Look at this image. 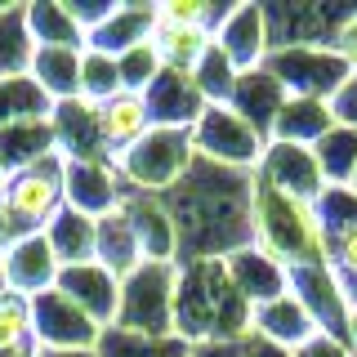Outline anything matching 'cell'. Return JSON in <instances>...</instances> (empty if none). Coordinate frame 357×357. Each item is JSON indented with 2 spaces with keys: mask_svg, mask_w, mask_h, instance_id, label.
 I'll return each mask as SVG.
<instances>
[{
  "mask_svg": "<svg viewBox=\"0 0 357 357\" xmlns=\"http://www.w3.org/2000/svg\"><path fill=\"white\" fill-rule=\"evenodd\" d=\"M250 197H255V174L223 170V165H210L197 156L183 183L161 197L178 232V264L228 259V255L255 245Z\"/></svg>",
  "mask_w": 357,
  "mask_h": 357,
  "instance_id": "6da1fadb",
  "label": "cell"
},
{
  "mask_svg": "<svg viewBox=\"0 0 357 357\" xmlns=\"http://www.w3.org/2000/svg\"><path fill=\"white\" fill-rule=\"evenodd\" d=\"M255 308L232 286L223 259H183L174 286V335L188 349L201 344H237L250 335Z\"/></svg>",
  "mask_w": 357,
  "mask_h": 357,
  "instance_id": "7a4b0ae2",
  "label": "cell"
},
{
  "mask_svg": "<svg viewBox=\"0 0 357 357\" xmlns=\"http://www.w3.org/2000/svg\"><path fill=\"white\" fill-rule=\"evenodd\" d=\"M250 219H255V245L273 255L286 273L304 264H326V228H321L317 201L286 197L255 178Z\"/></svg>",
  "mask_w": 357,
  "mask_h": 357,
  "instance_id": "3957f363",
  "label": "cell"
},
{
  "mask_svg": "<svg viewBox=\"0 0 357 357\" xmlns=\"http://www.w3.org/2000/svg\"><path fill=\"white\" fill-rule=\"evenodd\" d=\"M192 161H197L192 130H170V126H152L134 148L112 156V165L121 170L130 192H148V197L174 192L192 170Z\"/></svg>",
  "mask_w": 357,
  "mask_h": 357,
  "instance_id": "277c9868",
  "label": "cell"
},
{
  "mask_svg": "<svg viewBox=\"0 0 357 357\" xmlns=\"http://www.w3.org/2000/svg\"><path fill=\"white\" fill-rule=\"evenodd\" d=\"M63 206H67L63 201V156H50V161L31 165V170L9 174L5 188H0V219L9 228V241L45 232Z\"/></svg>",
  "mask_w": 357,
  "mask_h": 357,
  "instance_id": "5b68a950",
  "label": "cell"
},
{
  "mask_svg": "<svg viewBox=\"0 0 357 357\" xmlns=\"http://www.w3.org/2000/svg\"><path fill=\"white\" fill-rule=\"evenodd\" d=\"M174 286H178V264H143L134 277H126L121 282L116 331L170 340L174 335Z\"/></svg>",
  "mask_w": 357,
  "mask_h": 357,
  "instance_id": "8992f818",
  "label": "cell"
},
{
  "mask_svg": "<svg viewBox=\"0 0 357 357\" xmlns=\"http://www.w3.org/2000/svg\"><path fill=\"white\" fill-rule=\"evenodd\" d=\"M192 148H197L201 161H210V165L255 174V170H259V161H264L268 139H264V134H255L228 103H215V107H206V112L197 116V126H192Z\"/></svg>",
  "mask_w": 357,
  "mask_h": 357,
  "instance_id": "52a82bcc",
  "label": "cell"
},
{
  "mask_svg": "<svg viewBox=\"0 0 357 357\" xmlns=\"http://www.w3.org/2000/svg\"><path fill=\"white\" fill-rule=\"evenodd\" d=\"M268 72L282 81L290 98H321L331 103L349 81V63L331 50V45H295V50H273L268 54Z\"/></svg>",
  "mask_w": 357,
  "mask_h": 357,
  "instance_id": "ba28073f",
  "label": "cell"
},
{
  "mask_svg": "<svg viewBox=\"0 0 357 357\" xmlns=\"http://www.w3.org/2000/svg\"><path fill=\"white\" fill-rule=\"evenodd\" d=\"M357 14L349 5H321V0H282L264 5L268 18V40L273 50H295V45H335L340 27Z\"/></svg>",
  "mask_w": 357,
  "mask_h": 357,
  "instance_id": "9c48e42d",
  "label": "cell"
},
{
  "mask_svg": "<svg viewBox=\"0 0 357 357\" xmlns=\"http://www.w3.org/2000/svg\"><path fill=\"white\" fill-rule=\"evenodd\" d=\"M31 340L36 349H98L103 326L54 286L31 299Z\"/></svg>",
  "mask_w": 357,
  "mask_h": 357,
  "instance_id": "30bf717a",
  "label": "cell"
},
{
  "mask_svg": "<svg viewBox=\"0 0 357 357\" xmlns=\"http://www.w3.org/2000/svg\"><path fill=\"white\" fill-rule=\"evenodd\" d=\"M290 295L308 308V317L317 321L321 335L331 340H344L349 344V317H353V304L344 295L340 277H335L331 264H304V268H290Z\"/></svg>",
  "mask_w": 357,
  "mask_h": 357,
  "instance_id": "8fae6325",
  "label": "cell"
},
{
  "mask_svg": "<svg viewBox=\"0 0 357 357\" xmlns=\"http://www.w3.org/2000/svg\"><path fill=\"white\" fill-rule=\"evenodd\" d=\"M126 178L112 161H63V201L89 219H103L121 210L126 201Z\"/></svg>",
  "mask_w": 357,
  "mask_h": 357,
  "instance_id": "7c38bea8",
  "label": "cell"
},
{
  "mask_svg": "<svg viewBox=\"0 0 357 357\" xmlns=\"http://www.w3.org/2000/svg\"><path fill=\"white\" fill-rule=\"evenodd\" d=\"M50 130H54V148L63 161H112L107 143H103V121H98V103L89 98H67V103L50 107Z\"/></svg>",
  "mask_w": 357,
  "mask_h": 357,
  "instance_id": "4fadbf2b",
  "label": "cell"
},
{
  "mask_svg": "<svg viewBox=\"0 0 357 357\" xmlns=\"http://www.w3.org/2000/svg\"><path fill=\"white\" fill-rule=\"evenodd\" d=\"M215 45L228 54V63L237 67V72H255V67H264L268 54H273L264 5L245 0V5L223 9V18L215 22Z\"/></svg>",
  "mask_w": 357,
  "mask_h": 357,
  "instance_id": "5bb4252c",
  "label": "cell"
},
{
  "mask_svg": "<svg viewBox=\"0 0 357 357\" xmlns=\"http://www.w3.org/2000/svg\"><path fill=\"white\" fill-rule=\"evenodd\" d=\"M0 268H5V290L36 299L45 290H54L63 264H59V255H54L50 237H45V232H31V237H18L0 250Z\"/></svg>",
  "mask_w": 357,
  "mask_h": 357,
  "instance_id": "9a60e30c",
  "label": "cell"
},
{
  "mask_svg": "<svg viewBox=\"0 0 357 357\" xmlns=\"http://www.w3.org/2000/svg\"><path fill=\"white\" fill-rule=\"evenodd\" d=\"M255 178L277 188V192H286V197H299V201H317L321 188H326L312 148H295V143H268Z\"/></svg>",
  "mask_w": 357,
  "mask_h": 357,
  "instance_id": "2e32d148",
  "label": "cell"
},
{
  "mask_svg": "<svg viewBox=\"0 0 357 357\" xmlns=\"http://www.w3.org/2000/svg\"><path fill=\"white\" fill-rule=\"evenodd\" d=\"M67 299H72L81 312L98 321V326H116V312H121V282L98 264H72V268H59V282Z\"/></svg>",
  "mask_w": 357,
  "mask_h": 357,
  "instance_id": "e0dca14e",
  "label": "cell"
},
{
  "mask_svg": "<svg viewBox=\"0 0 357 357\" xmlns=\"http://www.w3.org/2000/svg\"><path fill=\"white\" fill-rule=\"evenodd\" d=\"M121 210H126L134 237H139L143 259L148 264H178V232H174V219H170V210H165L161 197L126 192Z\"/></svg>",
  "mask_w": 357,
  "mask_h": 357,
  "instance_id": "ac0fdd59",
  "label": "cell"
},
{
  "mask_svg": "<svg viewBox=\"0 0 357 357\" xmlns=\"http://www.w3.org/2000/svg\"><path fill=\"white\" fill-rule=\"evenodd\" d=\"M152 36H156V5H148V0H121V5L89 31L85 50H98V54L121 59V54L148 45Z\"/></svg>",
  "mask_w": 357,
  "mask_h": 357,
  "instance_id": "d6986e66",
  "label": "cell"
},
{
  "mask_svg": "<svg viewBox=\"0 0 357 357\" xmlns=\"http://www.w3.org/2000/svg\"><path fill=\"white\" fill-rule=\"evenodd\" d=\"M143 98H148L152 126H170V130H192L197 116L206 112V98H201V89L192 85L188 72H161Z\"/></svg>",
  "mask_w": 357,
  "mask_h": 357,
  "instance_id": "ffe728a7",
  "label": "cell"
},
{
  "mask_svg": "<svg viewBox=\"0 0 357 357\" xmlns=\"http://www.w3.org/2000/svg\"><path fill=\"white\" fill-rule=\"evenodd\" d=\"M223 268H228L232 286L245 295V304H250V308H259V304H268V299H277V295H286V290H290V273L273 259V255H264L259 245H245V250L228 255Z\"/></svg>",
  "mask_w": 357,
  "mask_h": 357,
  "instance_id": "44dd1931",
  "label": "cell"
},
{
  "mask_svg": "<svg viewBox=\"0 0 357 357\" xmlns=\"http://www.w3.org/2000/svg\"><path fill=\"white\" fill-rule=\"evenodd\" d=\"M250 331L259 335V340L268 344H277V349H304V344L312 340V335H321L317 331V321L308 317V308L299 304L295 295H277V299H268V304L255 308V317H250Z\"/></svg>",
  "mask_w": 357,
  "mask_h": 357,
  "instance_id": "7402d4cb",
  "label": "cell"
},
{
  "mask_svg": "<svg viewBox=\"0 0 357 357\" xmlns=\"http://www.w3.org/2000/svg\"><path fill=\"white\" fill-rule=\"evenodd\" d=\"M286 89H282V81H277L268 67H255V72H241L237 76V89H232V98H228V107L237 112V116L250 126L255 134H273V121H277V112H282V103H286Z\"/></svg>",
  "mask_w": 357,
  "mask_h": 357,
  "instance_id": "603a6c76",
  "label": "cell"
},
{
  "mask_svg": "<svg viewBox=\"0 0 357 357\" xmlns=\"http://www.w3.org/2000/svg\"><path fill=\"white\" fill-rule=\"evenodd\" d=\"M335 130V112L321 98H286L282 112L273 121L268 143H295V148H312L317 139H326Z\"/></svg>",
  "mask_w": 357,
  "mask_h": 357,
  "instance_id": "cb8c5ba5",
  "label": "cell"
},
{
  "mask_svg": "<svg viewBox=\"0 0 357 357\" xmlns=\"http://www.w3.org/2000/svg\"><path fill=\"white\" fill-rule=\"evenodd\" d=\"M50 156H59L50 116H40V121H14V126L0 130V170H5V174L31 170V165L50 161Z\"/></svg>",
  "mask_w": 357,
  "mask_h": 357,
  "instance_id": "d4e9b609",
  "label": "cell"
},
{
  "mask_svg": "<svg viewBox=\"0 0 357 357\" xmlns=\"http://www.w3.org/2000/svg\"><path fill=\"white\" fill-rule=\"evenodd\" d=\"M94 264L107 268L116 282H126V277H134L143 264V250H139V237H134L126 210H112V215L98 219V245H94Z\"/></svg>",
  "mask_w": 357,
  "mask_h": 357,
  "instance_id": "484cf974",
  "label": "cell"
},
{
  "mask_svg": "<svg viewBox=\"0 0 357 357\" xmlns=\"http://www.w3.org/2000/svg\"><path fill=\"white\" fill-rule=\"evenodd\" d=\"M98 121H103V143H107V156H121L126 148L143 139L152 130V116H148V98L143 94H130L121 89L112 103L98 107Z\"/></svg>",
  "mask_w": 357,
  "mask_h": 357,
  "instance_id": "4316f807",
  "label": "cell"
},
{
  "mask_svg": "<svg viewBox=\"0 0 357 357\" xmlns=\"http://www.w3.org/2000/svg\"><path fill=\"white\" fill-rule=\"evenodd\" d=\"M81 54L85 50H45V45H36L27 76L45 89L50 103H67V98L81 94Z\"/></svg>",
  "mask_w": 357,
  "mask_h": 357,
  "instance_id": "83f0119b",
  "label": "cell"
},
{
  "mask_svg": "<svg viewBox=\"0 0 357 357\" xmlns=\"http://www.w3.org/2000/svg\"><path fill=\"white\" fill-rule=\"evenodd\" d=\"M45 237H50V245H54V255H59L63 268H72V264H94L98 219H89V215H81V210H72V206H63L59 215L50 219Z\"/></svg>",
  "mask_w": 357,
  "mask_h": 357,
  "instance_id": "f1b7e54d",
  "label": "cell"
},
{
  "mask_svg": "<svg viewBox=\"0 0 357 357\" xmlns=\"http://www.w3.org/2000/svg\"><path fill=\"white\" fill-rule=\"evenodd\" d=\"M27 31L45 50H85V27L72 18L67 0H31L27 5Z\"/></svg>",
  "mask_w": 357,
  "mask_h": 357,
  "instance_id": "f546056e",
  "label": "cell"
},
{
  "mask_svg": "<svg viewBox=\"0 0 357 357\" xmlns=\"http://www.w3.org/2000/svg\"><path fill=\"white\" fill-rule=\"evenodd\" d=\"M210 45H215L210 27H165V22H156V36H152V50L165 72H188V76H192V67L201 63V54Z\"/></svg>",
  "mask_w": 357,
  "mask_h": 357,
  "instance_id": "4dcf8cb0",
  "label": "cell"
},
{
  "mask_svg": "<svg viewBox=\"0 0 357 357\" xmlns=\"http://www.w3.org/2000/svg\"><path fill=\"white\" fill-rule=\"evenodd\" d=\"M36 40L27 31V5H0V81L9 76H27Z\"/></svg>",
  "mask_w": 357,
  "mask_h": 357,
  "instance_id": "1f68e13d",
  "label": "cell"
},
{
  "mask_svg": "<svg viewBox=\"0 0 357 357\" xmlns=\"http://www.w3.org/2000/svg\"><path fill=\"white\" fill-rule=\"evenodd\" d=\"M312 156H317V170L326 183H353L357 174V130L335 126L326 139L312 143Z\"/></svg>",
  "mask_w": 357,
  "mask_h": 357,
  "instance_id": "d6a6232c",
  "label": "cell"
},
{
  "mask_svg": "<svg viewBox=\"0 0 357 357\" xmlns=\"http://www.w3.org/2000/svg\"><path fill=\"white\" fill-rule=\"evenodd\" d=\"M50 98H45V89L31 81V76H9V81H0V130L14 126V121H40L50 116Z\"/></svg>",
  "mask_w": 357,
  "mask_h": 357,
  "instance_id": "836d02e7",
  "label": "cell"
},
{
  "mask_svg": "<svg viewBox=\"0 0 357 357\" xmlns=\"http://www.w3.org/2000/svg\"><path fill=\"white\" fill-rule=\"evenodd\" d=\"M188 349L178 335L170 340H148V335H130V331H116L107 326L103 340H98V357H188Z\"/></svg>",
  "mask_w": 357,
  "mask_h": 357,
  "instance_id": "e575fe53",
  "label": "cell"
},
{
  "mask_svg": "<svg viewBox=\"0 0 357 357\" xmlns=\"http://www.w3.org/2000/svg\"><path fill=\"white\" fill-rule=\"evenodd\" d=\"M237 76H241V72L228 63V54H223L219 45H210V50L201 54V63L192 67V85L201 89L206 107L228 103V98H232V89H237Z\"/></svg>",
  "mask_w": 357,
  "mask_h": 357,
  "instance_id": "d590c367",
  "label": "cell"
},
{
  "mask_svg": "<svg viewBox=\"0 0 357 357\" xmlns=\"http://www.w3.org/2000/svg\"><path fill=\"white\" fill-rule=\"evenodd\" d=\"M121 94V67L112 54H98V50H85L81 54V98L89 103H112Z\"/></svg>",
  "mask_w": 357,
  "mask_h": 357,
  "instance_id": "8d00e7d4",
  "label": "cell"
},
{
  "mask_svg": "<svg viewBox=\"0 0 357 357\" xmlns=\"http://www.w3.org/2000/svg\"><path fill=\"white\" fill-rule=\"evenodd\" d=\"M9 349H36V340H31V299L0 290V353Z\"/></svg>",
  "mask_w": 357,
  "mask_h": 357,
  "instance_id": "74e56055",
  "label": "cell"
},
{
  "mask_svg": "<svg viewBox=\"0 0 357 357\" xmlns=\"http://www.w3.org/2000/svg\"><path fill=\"white\" fill-rule=\"evenodd\" d=\"M317 215H321V228L331 232H344L357 223V188L353 183H326L317 197Z\"/></svg>",
  "mask_w": 357,
  "mask_h": 357,
  "instance_id": "f35d334b",
  "label": "cell"
},
{
  "mask_svg": "<svg viewBox=\"0 0 357 357\" xmlns=\"http://www.w3.org/2000/svg\"><path fill=\"white\" fill-rule=\"evenodd\" d=\"M116 67H121V89H130V94H148L152 81L165 72L161 59H156V50H152V40L139 45V50H130V54H121Z\"/></svg>",
  "mask_w": 357,
  "mask_h": 357,
  "instance_id": "ab89813d",
  "label": "cell"
},
{
  "mask_svg": "<svg viewBox=\"0 0 357 357\" xmlns=\"http://www.w3.org/2000/svg\"><path fill=\"white\" fill-rule=\"evenodd\" d=\"M223 18V9H215L210 0H161L156 5V22L165 27H210Z\"/></svg>",
  "mask_w": 357,
  "mask_h": 357,
  "instance_id": "60d3db41",
  "label": "cell"
},
{
  "mask_svg": "<svg viewBox=\"0 0 357 357\" xmlns=\"http://www.w3.org/2000/svg\"><path fill=\"white\" fill-rule=\"evenodd\" d=\"M326 264L335 268V277H357V223L326 237Z\"/></svg>",
  "mask_w": 357,
  "mask_h": 357,
  "instance_id": "b9f144b4",
  "label": "cell"
},
{
  "mask_svg": "<svg viewBox=\"0 0 357 357\" xmlns=\"http://www.w3.org/2000/svg\"><path fill=\"white\" fill-rule=\"evenodd\" d=\"M116 5H121V0H67V9H72V18H76V22L85 27V36H89V31H94L98 22L107 18V14H112Z\"/></svg>",
  "mask_w": 357,
  "mask_h": 357,
  "instance_id": "7bdbcfd3",
  "label": "cell"
},
{
  "mask_svg": "<svg viewBox=\"0 0 357 357\" xmlns=\"http://www.w3.org/2000/svg\"><path fill=\"white\" fill-rule=\"evenodd\" d=\"M331 112H335V126H349L357 130V72L344 81V89L331 98Z\"/></svg>",
  "mask_w": 357,
  "mask_h": 357,
  "instance_id": "ee69618b",
  "label": "cell"
},
{
  "mask_svg": "<svg viewBox=\"0 0 357 357\" xmlns=\"http://www.w3.org/2000/svg\"><path fill=\"white\" fill-rule=\"evenodd\" d=\"M295 357H353V349L344 340H331V335H312L304 349H295Z\"/></svg>",
  "mask_w": 357,
  "mask_h": 357,
  "instance_id": "f6af8a7d",
  "label": "cell"
},
{
  "mask_svg": "<svg viewBox=\"0 0 357 357\" xmlns=\"http://www.w3.org/2000/svg\"><path fill=\"white\" fill-rule=\"evenodd\" d=\"M335 54H340L344 63H349V72H357V14L340 27V36H335V45H331Z\"/></svg>",
  "mask_w": 357,
  "mask_h": 357,
  "instance_id": "bcb514c9",
  "label": "cell"
},
{
  "mask_svg": "<svg viewBox=\"0 0 357 357\" xmlns=\"http://www.w3.org/2000/svg\"><path fill=\"white\" fill-rule=\"evenodd\" d=\"M241 357H295L290 349H277V344H268V340H259V335H245L241 340Z\"/></svg>",
  "mask_w": 357,
  "mask_h": 357,
  "instance_id": "7dc6e473",
  "label": "cell"
},
{
  "mask_svg": "<svg viewBox=\"0 0 357 357\" xmlns=\"http://www.w3.org/2000/svg\"><path fill=\"white\" fill-rule=\"evenodd\" d=\"M36 357H98V349H36Z\"/></svg>",
  "mask_w": 357,
  "mask_h": 357,
  "instance_id": "c3c4849f",
  "label": "cell"
},
{
  "mask_svg": "<svg viewBox=\"0 0 357 357\" xmlns=\"http://www.w3.org/2000/svg\"><path fill=\"white\" fill-rule=\"evenodd\" d=\"M349 349H353V357H357V308H353V317H349Z\"/></svg>",
  "mask_w": 357,
  "mask_h": 357,
  "instance_id": "681fc988",
  "label": "cell"
},
{
  "mask_svg": "<svg viewBox=\"0 0 357 357\" xmlns=\"http://www.w3.org/2000/svg\"><path fill=\"white\" fill-rule=\"evenodd\" d=\"M0 357H36V349H9V353H0Z\"/></svg>",
  "mask_w": 357,
  "mask_h": 357,
  "instance_id": "f907efd6",
  "label": "cell"
},
{
  "mask_svg": "<svg viewBox=\"0 0 357 357\" xmlns=\"http://www.w3.org/2000/svg\"><path fill=\"white\" fill-rule=\"evenodd\" d=\"M9 245V228H5V219H0V250Z\"/></svg>",
  "mask_w": 357,
  "mask_h": 357,
  "instance_id": "816d5d0a",
  "label": "cell"
},
{
  "mask_svg": "<svg viewBox=\"0 0 357 357\" xmlns=\"http://www.w3.org/2000/svg\"><path fill=\"white\" fill-rule=\"evenodd\" d=\"M0 290H5V268H0Z\"/></svg>",
  "mask_w": 357,
  "mask_h": 357,
  "instance_id": "f5cc1de1",
  "label": "cell"
},
{
  "mask_svg": "<svg viewBox=\"0 0 357 357\" xmlns=\"http://www.w3.org/2000/svg\"><path fill=\"white\" fill-rule=\"evenodd\" d=\"M5 178H9V174H5V170H0V188H5Z\"/></svg>",
  "mask_w": 357,
  "mask_h": 357,
  "instance_id": "db71d44e",
  "label": "cell"
},
{
  "mask_svg": "<svg viewBox=\"0 0 357 357\" xmlns=\"http://www.w3.org/2000/svg\"><path fill=\"white\" fill-rule=\"evenodd\" d=\"M353 188H357V174H353Z\"/></svg>",
  "mask_w": 357,
  "mask_h": 357,
  "instance_id": "11a10c76",
  "label": "cell"
},
{
  "mask_svg": "<svg viewBox=\"0 0 357 357\" xmlns=\"http://www.w3.org/2000/svg\"><path fill=\"white\" fill-rule=\"evenodd\" d=\"M188 357H192V353H188Z\"/></svg>",
  "mask_w": 357,
  "mask_h": 357,
  "instance_id": "9f6ffc18",
  "label": "cell"
}]
</instances>
